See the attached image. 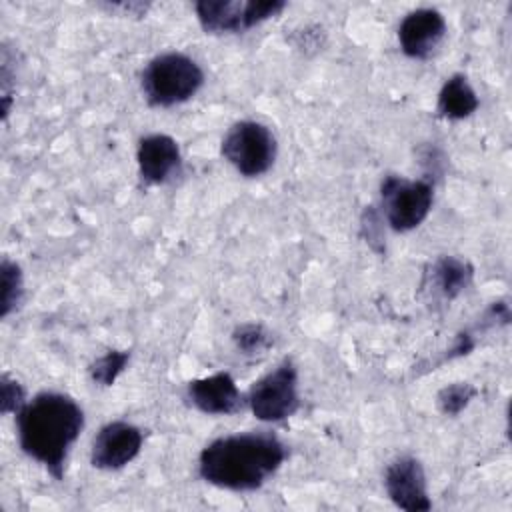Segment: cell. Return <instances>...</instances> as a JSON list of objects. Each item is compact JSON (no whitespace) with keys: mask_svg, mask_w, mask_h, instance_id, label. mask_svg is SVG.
I'll use <instances>...</instances> for the list:
<instances>
[{"mask_svg":"<svg viewBox=\"0 0 512 512\" xmlns=\"http://www.w3.org/2000/svg\"><path fill=\"white\" fill-rule=\"evenodd\" d=\"M140 178L146 184H164L180 172L182 154L178 142L168 134H148L140 138L136 150Z\"/></svg>","mask_w":512,"mask_h":512,"instance_id":"obj_12","label":"cell"},{"mask_svg":"<svg viewBox=\"0 0 512 512\" xmlns=\"http://www.w3.org/2000/svg\"><path fill=\"white\" fill-rule=\"evenodd\" d=\"M472 278V266L466 260H460L456 256H440L432 264L430 272V284L438 296L444 300L456 298Z\"/></svg>","mask_w":512,"mask_h":512,"instance_id":"obj_14","label":"cell"},{"mask_svg":"<svg viewBox=\"0 0 512 512\" xmlns=\"http://www.w3.org/2000/svg\"><path fill=\"white\" fill-rule=\"evenodd\" d=\"M130 360L128 350H108L90 364V378L100 386H112Z\"/></svg>","mask_w":512,"mask_h":512,"instance_id":"obj_16","label":"cell"},{"mask_svg":"<svg viewBox=\"0 0 512 512\" xmlns=\"http://www.w3.org/2000/svg\"><path fill=\"white\" fill-rule=\"evenodd\" d=\"M284 442L266 430L214 438L198 454L204 482L232 492H252L266 484L286 460Z\"/></svg>","mask_w":512,"mask_h":512,"instance_id":"obj_1","label":"cell"},{"mask_svg":"<svg viewBox=\"0 0 512 512\" xmlns=\"http://www.w3.org/2000/svg\"><path fill=\"white\" fill-rule=\"evenodd\" d=\"M204 84V72L184 52H162L142 72V94L154 108H170L190 100Z\"/></svg>","mask_w":512,"mask_h":512,"instance_id":"obj_3","label":"cell"},{"mask_svg":"<svg viewBox=\"0 0 512 512\" xmlns=\"http://www.w3.org/2000/svg\"><path fill=\"white\" fill-rule=\"evenodd\" d=\"M446 36V20L434 8H416L408 12L398 26L402 52L414 60L430 58Z\"/></svg>","mask_w":512,"mask_h":512,"instance_id":"obj_10","label":"cell"},{"mask_svg":"<svg viewBox=\"0 0 512 512\" xmlns=\"http://www.w3.org/2000/svg\"><path fill=\"white\" fill-rule=\"evenodd\" d=\"M220 152L238 174L256 178L272 168L278 144L266 124L256 120H240L228 128L226 136L222 138Z\"/></svg>","mask_w":512,"mask_h":512,"instance_id":"obj_4","label":"cell"},{"mask_svg":"<svg viewBox=\"0 0 512 512\" xmlns=\"http://www.w3.org/2000/svg\"><path fill=\"white\" fill-rule=\"evenodd\" d=\"M476 388L470 382H452L438 390L436 404L442 414L458 416L476 396Z\"/></svg>","mask_w":512,"mask_h":512,"instance_id":"obj_17","label":"cell"},{"mask_svg":"<svg viewBox=\"0 0 512 512\" xmlns=\"http://www.w3.org/2000/svg\"><path fill=\"white\" fill-rule=\"evenodd\" d=\"M260 422H282L300 408L298 372L292 360L280 362L272 372L252 384L246 398Z\"/></svg>","mask_w":512,"mask_h":512,"instance_id":"obj_6","label":"cell"},{"mask_svg":"<svg viewBox=\"0 0 512 512\" xmlns=\"http://www.w3.org/2000/svg\"><path fill=\"white\" fill-rule=\"evenodd\" d=\"M232 340H234V346L246 356L262 354L272 344L270 334L260 324H240V326H236L234 332H232Z\"/></svg>","mask_w":512,"mask_h":512,"instance_id":"obj_18","label":"cell"},{"mask_svg":"<svg viewBox=\"0 0 512 512\" xmlns=\"http://www.w3.org/2000/svg\"><path fill=\"white\" fill-rule=\"evenodd\" d=\"M286 8L284 0L240 2V0H200L194 4L196 18L208 34H234L248 30Z\"/></svg>","mask_w":512,"mask_h":512,"instance_id":"obj_7","label":"cell"},{"mask_svg":"<svg viewBox=\"0 0 512 512\" xmlns=\"http://www.w3.org/2000/svg\"><path fill=\"white\" fill-rule=\"evenodd\" d=\"M26 392L22 384L8 374L0 378V412L2 414H18L20 408L26 404Z\"/></svg>","mask_w":512,"mask_h":512,"instance_id":"obj_19","label":"cell"},{"mask_svg":"<svg viewBox=\"0 0 512 512\" xmlns=\"http://www.w3.org/2000/svg\"><path fill=\"white\" fill-rule=\"evenodd\" d=\"M480 106V100L464 74H452L446 78L438 92L436 110L446 120H464L472 116Z\"/></svg>","mask_w":512,"mask_h":512,"instance_id":"obj_13","label":"cell"},{"mask_svg":"<svg viewBox=\"0 0 512 512\" xmlns=\"http://www.w3.org/2000/svg\"><path fill=\"white\" fill-rule=\"evenodd\" d=\"M84 428L78 402L62 392H38L16 414L18 444L56 480L64 478L66 458Z\"/></svg>","mask_w":512,"mask_h":512,"instance_id":"obj_2","label":"cell"},{"mask_svg":"<svg viewBox=\"0 0 512 512\" xmlns=\"http://www.w3.org/2000/svg\"><path fill=\"white\" fill-rule=\"evenodd\" d=\"M384 488L388 498L400 510L426 512L432 508L424 466L414 456H400L388 464L384 472Z\"/></svg>","mask_w":512,"mask_h":512,"instance_id":"obj_9","label":"cell"},{"mask_svg":"<svg viewBox=\"0 0 512 512\" xmlns=\"http://www.w3.org/2000/svg\"><path fill=\"white\" fill-rule=\"evenodd\" d=\"M144 434L126 420L104 424L92 440L90 464L98 470H120L130 464L142 450Z\"/></svg>","mask_w":512,"mask_h":512,"instance_id":"obj_8","label":"cell"},{"mask_svg":"<svg viewBox=\"0 0 512 512\" xmlns=\"http://www.w3.org/2000/svg\"><path fill=\"white\" fill-rule=\"evenodd\" d=\"M186 398L194 408L210 416L234 414L246 402L228 372H214L210 376L188 382Z\"/></svg>","mask_w":512,"mask_h":512,"instance_id":"obj_11","label":"cell"},{"mask_svg":"<svg viewBox=\"0 0 512 512\" xmlns=\"http://www.w3.org/2000/svg\"><path fill=\"white\" fill-rule=\"evenodd\" d=\"M380 198L388 226L394 232H410L428 218L434 202V184L390 174L380 184Z\"/></svg>","mask_w":512,"mask_h":512,"instance_id":"obj_5","label":"cell"},{"mask_svg":"<svg viewBox=\"0 0 512 512\" xmlns=\"http://www.w3.org/2000/svg\"><path fill=\"white\" fill-rule=\"evenodd\" d=\"M24 294V280L20 266L10 260L2 258L0 262V318H8L18 304L22 302Z\"/></svg>","mask_w":512,"mask_h":512,"instance_id":"obj_15","label":"cell"},{"mask_svg":"<svg viewBox=\"0 0 512 512\" xmlns=\"http://www.w3.org/2000/svg\"><path fill=\"white\" fill-rule=\"evenodd\" d=\"M104 8H108L110 12H118L122 10V16H144L150 8L148 2H116V4H104Z\"/></svg>","mask_w":512,"mask_h":512,"instance_id":"obj_20","label":"cell"}]
</instances>
